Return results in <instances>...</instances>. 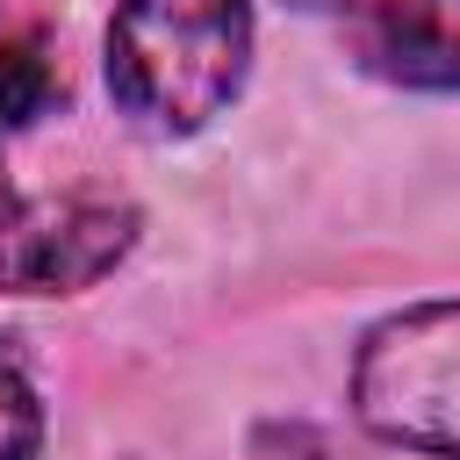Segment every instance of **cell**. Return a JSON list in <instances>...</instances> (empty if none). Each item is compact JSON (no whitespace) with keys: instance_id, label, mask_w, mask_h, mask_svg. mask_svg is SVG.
<instances>
[{"instance_id":"obj_6","label":"cell","mask_w":460,"mask_h":460,"mask_svg":"<svg viewBox=\"0 0 460 460\" xmlns=\"http://www.w3.org/2000/svg\"><path fill=\"white\" fill-rule=\"evenodd\" d=\"M43 446V402L14 359H0V460H36Z\"/></svg>"},{"instance_id":"obj_8","label":"cell","mask_w":460,"mask_h":460,"mask_svg":"<svg viewBox=\"0 0 460 460\" xmlns=\"http://www.w3.org/2000/svg\"><path fill=\"white\" fill-rule=\"evenodd\" d=\"M295 7H316V14H331V7H352V0H295Z\"/></svg>"},{"instance_id":"obj_1","label":"cell","mask_w":460,"mask_h":460,"mask_svg":"<svg viewBox=\"0 0 460 460\" xmlns=\"http://www.w3.org/2000/svg\"><path fill=\"white\" fill-rule=\"evenodd\" d=\"M252 65V0H122L108 22V93L151 137L216 122Z\"/></svg>"},{"instance_id":"obj_4","label":"cell","mask_w":460,"mask_h":460,"mask_svg":"<svg viewBox=\"0 0 460 460\" xmlns=\"http://www.w3.org/2000/svg\"><path fill=\"white\" fill-rule=\"evenodd\" d=\"M367 65L417 93H460V0H381L367 22Z\"/></svg>"},{"instance_id":"obj_3","label":"cell","mask_w":460,"mask_h":460,"mask_svg":"<svg viewBox=\"0 0 460 460\" xmlns=\"http://www.w3.org/2000/svg\"><path fill=\"white\" fill-rule=\"evenodd\" d=\"M137 244V208L108 194L22 201L0 223V295H79L108 280Z\"/></svg>"},{"instance_id":"obj_2","label":"cell","mask_w":460,"mask_h":460,"mask_svg":"<svg viewBox=\"0 0 460 460\" xmlns=\"http://www.w3.org/2000/svg\"><path fill=\"white\" fill-rule=\"evenodd\" d=\"M352 417L402 453L460 460V302L395 309L359 338Z\"/></svg>"},{"instance_id":"obj_5","label":"cell","mask_w":460,"mask_h":460,"mask_svg":"<svg viewBox=\"0 0 460 460\" xmlns=\"http://www.w3.org/2000/svg\"><path fill=\"white\" fill-rule=\"evenodd\" d=\"M50 101H58V65H50L43 36H36V29L0 36V129L36 122Z\"/></svg>"},{"instance_id":"obj_7","label":"cell","mask_w":460,"mask_h":460,"mask_svg":"<svg viewBox=\"0 0 460 460\" xmlns=\"http://www.w3.org/2000/svg\"><path fill=\"white\" fill-rule=\"evenodd\" d=\"M14 208H22V201H14V187H7V165H0V223H7Z\"/></svg>"}]
</instances>
